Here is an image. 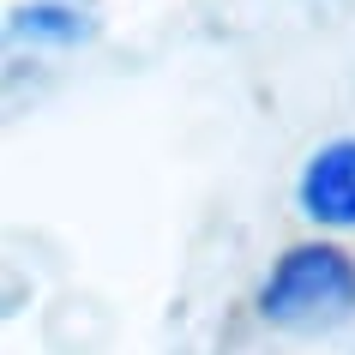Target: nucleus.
Segmentation results:
<instances>
[{
	"label": "nucleus",
	"instance_id": "7ed1b4c3",
	"mask_svg": "<svg viewBox=\"0 0 355 355\" xmlns=\"http://www.w3.org/2000/svg\"><path fill=\"white\" fill-rule=\"evenodd\" d=\"M85 37V12L73 0H31L6 19V42H78Z\"/></svg>",
	"mask_w": 355,
	"mask_h": 355
},
{
	"label": "nucleus",
	"instance_id": "f257e3e1",
	"mask_svg": "<svg viewBox=\"0 0 355 355\" xmlns=\"http://www.w3.org/2000/svg\"><path fill=\"white\" fill-rule=\"evenodd\" d=\"M355 307V259L337 247H289L259 289V313L289 331H313L337 325Z\"/></svg>",
	"mask_w": 355,
	"mask_h": 355
},
{
	"label": "nucleus",
	"instance_id": "f03ea898",
	"mask_svg": "<svg viewBox=\"0 0 355 355\" xmlns=\"http://www.w3.org/2000/svg\"><path fill=\"white\" fill-rule=\"evenodd\" d=\"M301 211L313 223L355 229V139H331L301 168Z\"/></svg>",
	"mask_w": 355,
	"mask_h": 355
}]
</instances>
